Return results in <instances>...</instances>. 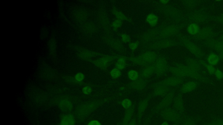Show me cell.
<instances>
[{"mask_svg":"<svg viewBox=\"0 0 223 125\" xmlns=\"http://www.w3.org/2000/svg\"><path fill=\"white\" fill-rule=\"evenodd\" d=\"M155 72L157 75L161 76L166 71L167 67V61L166 58L160 57L156 59L154 65Z\"/></svg>","mask_w":223,"mask_h":125,"instance_id":"cell-1","label":"cell"},{"mask_svg":"<svg viewBox=\"0 0 223 125\" xmlns=\"http://www.w3.org/2000/svg\"><path fill=\"white\" fill-rule=\"evenodd\" d=\"M173 97H174V92L173 91H170L168 92L156 107V110L157 111H162L163 109L168 108L170 104L172 103Z\"/></svg>","mask_w":223,"mask_h":125,"instance_id":"cell-2","label":"cell"},{"mask_svg":"<svg viewBox=\"0 0 223 125\" xmlns=\"http://www.w3.org/2000/svg\"><path fill=\"white\" fill-rule=\"evenodd\" d=\"M162 118L166 121L175 122L178 119V115L176 111L170 108H166L162 110L161 113Z\"/></svg>","mask_w":223,"mask_h":125,"instance_id":"cell-3","label":"cell"},{"mask_svg":"<svg viewBox=\"0 0 223 125\" xmlns=\"http://www.w3.org/2000/svg\"><path fill=\"white\" fill-rule=\"evenodd\" d=\"M139 57L142 61L144 65H146L155 62L157 56L154 52H147L141 54Z\"/></svg>","mask_w":223,"mask_h":125,"instance_id":"cell-4","label":"cell"},{"mask_svg":"<svg viewBox=\"0 0 223 125\" xmlns=\"http://www.w3.org/2000/svg\"><path fill=\"white\" fill-rule=\"evenodd\" d=\"M114 60V57L111 56H106L94 61L95 65L98 67L103 69L107 67Z\"/></svg>","mask_w":223,"mask_h":125,"instance_id":"cell-5","label":"cell"},{"mask_svg":"<svg viewBox=\"0 0 223 125\" xmlns=\"http://www.w3.org/2000/svg\"><path fill=\"white\" fill-rule=\"evenodd\" d=\"M182 82V79L180 77H171L165 79L158 84L163 85L167 86H173L180 84Z\"/></svg>","mask_w":223,"mask_h":125,"instance_id":"cell-6","label":"cell"},{"mask_svg":"<svg viewBox=\"0 0 223 125\" xmlns=\"http://www.w3.org/2000/svg\"><path fill=\"white\" fill-rule=\"evenodd\" d=\"M146 82L143 78H138L130 83V87L133 89L141 90L146 86Z\"/></svg>","mask_w":223,"mask_h":125,"instance_id":"cell-7","label":"cell"},{"mask_svg":"<svg viewBox=\"0 0 223 125\" xmlns=\"http://www.w3.org/2000/svg\"><path fill=\"white\" fill-rule=\"evenodd\" d=\"M100 106V103L97 102H93L88 103L87 105H84L82 107V114L83 115H87L90 114L92 112L98 108Z\"/></svg>","mask_w":223,"mask_h":125,"instance_id":"cell-8","label":"cell"},{"mask_svg":"<svg viewBox=\"0 0 223 125\" xmlns=\"http://www.w3.org/2000/svg\"><path fill=\"white\" fill-rule=\"evenodd\" d=\"M168 86L163 85L157 84L153 89V94L155 96H162L166 95L169 91Z\"/></svg>","mask_w":223,"mask_h":125,"instance_id":"cell-9","label":"cell"},{"mask_svg":"<svg viewBox=\"0 0 223 125\" xmlns=\"http://www.w3.org/2000/svg\"><path fill=\"white\" fill-rule=\"evenodd\" d=\"M149 105V99H146L141 100L138 104L137 108V118L141 119Z\"/></svg>","mask_w":223,"mask_h":125,"instance_id":"cell-10","label":"cell"},{"mask_svg":"<svg viewBox=\"0 0 223 125\" xmlns=\"http://www.w3.org/2000/svg\"><path fill=\"white\" fill-rule=\"evenodd\" d=\"M76 120L72 114H65L62 116L60 120L59 125H75Z\"/></svg>","mask_w":223,"mask_h":125,"instance_id":"cell-11","label":"cell"},{"mask_svg":"<svg viewBox=\"0 0 223 125\" xmlns=\"http://www.w3.org/2000/svg\"><path fill=\"white\" fill-rule=\"evenodd\" d=\"M155 72L154 65H148L143 69L141 72V75L143 78L150 77Z\"/></svg>","mask_w":223,"mask_h":125,"instance_id":"cell-12","label":"cell"},{"mask_svg":"<svg viewBox=\"0 0 223 125\" xmlns=\"http://www.w3.org/2000/svg\"><path fill=\"white\" fill-rule=\"evenodd\" d=\"M176 28L173 26L166 27L163 28L160 32V35L162 37H167L172 36L176 32Z\"/></svg>","mask_w":223,"mask_h":125,"instance_id":"cell-13","label":"cell"},{"mask_svg":"<svg viewBox=\"0 0 223 125\" xmlns=\"http://www.w3.org/2000/svg\"><path fill=\"white\" fill-rule=\"evenodd\" d=\"M58 107L60 110L64 111H68L72 110V103L69 100L66 99H63L60 100L58 103Z\"/></svg>","mask_w":223,"mask_h":125,"instance_id":"cell-14","label":"cell"},{"mask_svg":"<svg viewBox=\"0 0 223 125\" xmlns=\"http://www.w3.org/2000/svg\"><path fill=\"white\" fill-rule=\"evenodd\" d=\"M134 111V110L133 107L128 110H126L123 119L122 125H128L130 122L132 120Z\"/></svg>","mask_w":223,"mask_h":125,"instance_id":"cell-15","label":"cell"},{"mask_svg":"<svg viewBox=\"0 0 223 125\" xmlns=\"http://www.w3.org/2000/svg\"><path fill=\"white\" fill-rule=\"evenodd\" d=\"M197 85L194 82H189L183 85L181 88V91L183 93H187L193 91L196 88Z\"/></svg>","mask_w":223,"mask_h":125,"instance_id":"cell-16","label":"cell"},{"mask_svg":"<svg viewBox=\"0 0 223 125\" xmlns=\"http://www.w3.org/2000/svg\"><path fill=\"white\" fill-rule=\"evenodd\" d=\"M146 20L147 23L150 26L154 27L157 24L158 21V18L157 16L153 14H150L147 15Z\"/></svg>","mask_w":223,"mask_h":125,"instance_id":"cell-17","label":"cell"},{"mask_svg":"<svg viewBox=\"0 0 223 125\" xmlns=\"http://www.w3.org/2000/svg\"><path fill=\"white\" fill-rule=\"evenodd\" d=\"M173 41L170 40H164L156 43L153 46L155 48H165L171 47L173 46Z\"/></svg>","mask_w":223,"mask_h":125,"instance_id":"cell-18","label":"cell"},{"mask_svg":"<svg viewBox=\"0 0 223 125\" xmlns=\"http://www.w3.org/2000/svg\"><path fill=\"white\" fill-rule=\"evenodd\" d=\"M174 107L177 111H182L184 109V103L181 96H178L176 97L174 101Z\"/></svg>","mask_w":223,"mask_h":125,"instance_id":"cell-19","label":"cell"},{"mask_svg":"<svg viewBox=\"0 0 223 125\" xmlns=\"http://www.w3.org/2000/svg\"><path fill=\"white\" fill-rule=\"evenodd\" d=\"M126 58L124 57H120L118 59L116 63V68L122 70L126 67Z\"/></svg>","mask_w":223,"mask_h":125,"instance_id":"cell-20","label":"cell"},{"mask_svg":"<svg viewBox=\"0 0 223 125\" xmlns=\"http://www.w3.org/2000/svg\"><path fill=\"white\" fill-rule=\"evenodd\" d=\"M219 58L218 56L215 54H211L208 57V61L210 65H215L218 63Z\"/></svg>","mask_w":223,"mask_h":125,"instance_id":"cell-21","label":"cell"},{"mask_svg":"<svg viewBox=\"0 0 223 125\" xmlns=\"http://www.w3.org/2000/svg\"><path fill=\"white\" fill-rule=\"evenodd\" d=\"M187 30L190 34L194 35L199 33V27L197 24L192 23L188 27Z\"/></svg>","mask_w":223,"mask_h":125,"instance_id":"cell-22","label":"cell"},{"mask_svg":"<svg viewBox=\"0 0 223 125\" xmlns=\"http://www.w3.org/2000/svg\"><path fill=\"white\" fill-rule=\"evenodd\" d=\"M128 77L130 80L132 81H134L139 78V74L137 71L134 70H132L128 73Z\"/></svg>","mask_w":223,"mask_h":125,"instance_id":"cell-23","label":"cell"},{"mask_svg":"<svg viewBox=\"0 0 223 125\" xmlns=\"http://www.w3.org/2000/svg\"><path fill=\"white\" fill-rule=\"evenodd\" d=\"M121 105L124 109L128 110L133 107L132 101L129 99H125L122 101Z\"/></svg>","mask_w":223,"mask_h":125,"instance_id":"cell-24","label":"cell"},{"mask_svg":"<svg viewBox=\"0 0 223 125\" xmlns=\"http://www.w3.org/2000/svg\"><path fill=\"white\" fill-rule=\"evenodd\" d=\"M121 74L122 73L120 70L118 69L117 68L113 69L110 72L111 76L113 79H117L120 77Z\"/></svg>","mask_w":223,"mask_h":125,"instance_id":"cell-25","label":"cell"},{"mask_svg":"<svg viewBox=\"0 0 223 125\" xmlns=\"http://www.w3.org/2000/svg\"><path fill=\"white\" fill-rule=\"evenodd\" d=\"M156 35V31H149L146 34H145L143 39H144V41H151L152 39H154Z\"/></svg>","mask_w":223,"mask_h":125,"instance_id":"cell-26","label":"cell"},{"mask_svg":"<svg viewBox=\"0 0 223 125\" xmlns=\"http://www.w3.org/2000/svg\"><path fill=\"white\" fill-rule=\"evenodd\" d=\"M113 14L116 17L117 19L120 20H126L127 17L123 13L121 12L116 11L113 12Z\"/></svg>","mask_w":223,"mask_h":125,"instance_id":"cell-27","label":"cell"},{"mask_svg":"<svg viewBox=\"0 0 223 125\" xmlns=\"http://www.w3.org/2000/svg\"><path fill=\"white\" fill-rule=\"evenodd\" d=\"M123 24V21L119 19H116L113 21L112 26L114 29L117 30L121 27Z\"/></svg>","mask_w":223,"mask_h":125,"instance_id":"cell-28","label":"cell"},{"mask_svg":"<svg viewBox=\"0 0 223 125\" xmlns=\"http://www.w3.org/2000/svg\"><path fill=\"white\" fill-rule=\"evenodd\" d=\"M82 91H83V94H85V95H90L92 93V88L89 86H85V87H83V88Z\"/></svg>","mask_w":223,"mask_h":125,"instance_id":"cell-29","label":"cell"},{"mask_svg":"<svg viewBox=\"0 0 223 125\" xmlns=\"http://www.w3.org/2000/svg\"><path fill=\"white\" fill-rule=\"evenodd\" d=\"M121 40L123 42L127 43L130 41L131 38L128 34L123 33L121 35Z\"/></svg>","mask_w":223,"mask_h":125,"instance_id":"cell-30","label":"cell"},{"mask_svg":"<svg viewBox=\"0 0 223 125\" xmlns=\"http://www.w3.org/2000/svg\"><path fill=\"white\" fill-rule=\"evenodd\" d=\"M84 78H85V76L81 73H78L76 74L75 76V80L76 81L78 82L83 81L84 80Z\"/></svg>","mask_w":223,"mask_h":125,"instance_id":"cell-31","label":"cell"},{"mask_svg":"<svg viewBox=\"0 0 223 125\" xmlns=\"http://www.w3.org/2000/svg\"><path fill=\"white\" fill-rule=\"evenodd\" d=\"M113 48L116 49H121L122 45L120 42L117 41H113L112 42L111 44Z\"/></svg>","mask_w":223,"mask_h":125,"instance_id":"cell-32","label":"cell"},{"mask_svg":"<svg viewBox=\"0 0 223 125\" xmlns=\"http://www.w3.org/2000/svg\"><path fill=\"white\" fill-rule=\"evenodd\" d=\"M207 69L209 73L213 75L215 74V68L212 65H208L207 66Z\"/></svg>","mask_w":223,"mask_h":125,"instance_id":"cell-33","label":"cell"},{"mask_svg":"<svg viewBox=\"0 0 223 125\" xmlns=\"http://www.w3.org/2000/svg\"><path fill=\"white\" fill-rule=\"evenodd\" d=\"M138 47V44L137 42L130 43L129 45L130 49L132 51H135Z\"/></svg>","mask_w":223,"mask_h":125,"instance_id":"cell-34","label":"cell"},{"mask_svg":"<svg viewBox=\"0 0 223 125\" xmlns=\"http://www.w3.org/2000/svg\"><path fill=\"white\" fill-rule=\"evenodd\" d=\"M216 77L219 80L223 79V73L219 70H217L215 73Z\"/></svg>","mask_w":223,"mask_h":125,"instance_id":"cell-35","label":"cell"},{"mask_svg":"<svg viewBox=\"0 0 223 125\" xmlns=\"http://www.w3.org/2000/svg\"><path fill=\"white\" fill-rule=\"evenodd\" d=\"M88 125H102L100 122L97 120H93L88 123Z\"/></svg>","mask_w":223,"mask_h":125,"instance_id":"cell-36","label":"cell"},{"mask_svg":"<svg viewBox=\"0 0 223 125\" xmlns=\"http://www.w3.org/2000/svg\"><path fill=\"white\" fill-rule=\"evenodd\" d=\"M128 125H137L136 120L134 119L132 120Z\"/></svg>","mask_w":223,"mask_h":125,"instance_id":"cell-37","label":"cell"},{"mask_svg":"<svg viewBox=\"0 0 223 125\" xmlns=\"http://www.w3.org/2000/svg\"><path fill=\"white\" fill-rule=\"evenodd\" d=\"M159 2H160L161 3V4L165 5V4L168 3L169 2V1H167V0H162V1H159Z\"/></svg>","mask_w":223,"mask_h":125,"instance_id":"cell-38","label":"cell"},{"mask_svg":"<svg viewBox=\"0 0 223 125\" xmlns=\"http://www.w3.org/2000/svg\"><path fill=\"white\" fill-rule=\"evenodd\" d=\"M160 125H169V123H168L166 121L162 122V123Z\"/></svg>","mask_w":223,"mask_h":125,"instance_id":"cell-39","label":"cell"},{"mask_svg":"<svg viewBox=\"0 0 223 125\" xmlns=\"http://www.w3.org/2000/svg\"><path fill=\"white\" fill-rule=\"evenodd\" d=\"M177 125V124H173V125Z\"/></svg>","mask_w":223,"mask_h":125,"instance_id":"cell-40","label":"cell"}]
</instances>
